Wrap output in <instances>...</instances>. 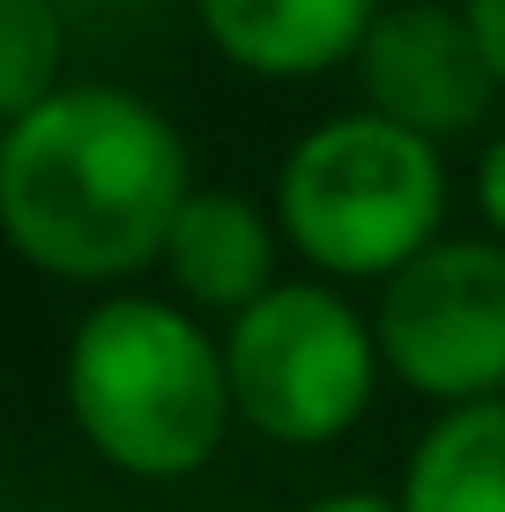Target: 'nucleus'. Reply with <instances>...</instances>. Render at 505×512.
I'll return each instance as SVG.
<instances>
[{
	"mask_svg": "<svg viewBox=\"0 0 505 512\" xmlns=\"http://www.w3.org/2000/svg\"><path fill=\"white\" fill-rule=\"evenodd\" d=\"M461 15H468V30H476L483 60H491V75L505 90V0H461Z\"/></svg>",
	"mask_w": 505,
	"mask_h": 512,
	"instance_id": "f8f14e48",
	"label": "nucleus"
},
{
	"mask_svg": "<svg viewBox=\"0 0 505 512\" xmlns=\"http://www.w3.org/2000/svg\"><path fill=\"white\" fill-rule=\"evenodd\" d=\"M350 67L372 112L402 119L431 141H461L491 127V112L505 104L491 60H483L476 30L454 0H387Z\"/></svg>",
	"mask_w": 505,
	"mask_h": 512,
	"instance_id": "423d86ee",
	"label": "nucleus"
},
{
	"mask_svg": "<svg viewBox=\"0 0 505 512\" xmlns=\"http://www.w3.org/2000/svg\"><path fill=\"white\" fill-rule=\"evenodd\" d=\"M446 201V141L372 104L305 127L275 171L283 245L327 282H387L431 238H446Z\"/></svg>",
	"mask_w": 505,
	"mask_h": 512,
	"instance_id": "7ed1b4c3",
	"label": "nucleus"
},
{
	"mask_svg": "<svg viewBox=\"0 0 505 512\" xmlns=\"http://www.w3.org/2000/svg\"><path fill=\"white\" fill-rule=\"evenodd\" d=\"M387 0H194L201 38L260 82H312L357 60Z\"/></svg>",
	"mask_w": 505,
	"mask_h": 512,
	"instance_id": "6e6552de",
	"label": "nucleus"
},
{
	"mask_svg": "<svg viewBox=\"0 0 505 512\" xmlns=\"http://www.w3.org/2000/svg\"><path fill=\"white\" fill-rule=\"evenodd\" d=\"M67 15L60 0H0V127L60 90Z\"/></svg>",
	"mask_w": 505,
	"mask_h": 512,
	"instance_id": "9d476101",
	"label": "nucleus"
},
{
	"mask_svg": "<svg viewBox=\"0 0 505 512\" xmlns=\"http://www.w3.org/2000/svg\"><path fill=\"white\" fill-rule=\"evenodd\" d=\"M379 357L416 401L505 394V238H431L379 282Z\"/></svg>",
	"mask_w": 505,
	"mask_h": 512,
	"instance_id": "39448f33",
	"label": "nucleus"
},
{
	"mask_svg": "<svg viewBox=\"0 0 505 512\" xmlns=\"http://www.w3.org/2000/svg\"><path fill=\"white\" fill-rule=\"evenodd\" d=\"M156 268H164L179 305L238 320L253 297H268L283 282V223H275V208L246 201V193L194 186Z\"/></svg>",
	"mask_w": 505,
	"mask_h": 512,
	"instance_id": "0eeeda50",
	"label": "nucleus"
},
{
	"mask_svg": "<svg viewBox=\"0 0 505 512\" xmlns=\"http://www.w3.org/2000/svg\"><path fill=\"white\" fill-rule=\"evenodd\" d=\"M476 208H483V231L505 238V127L491 134V149L476 164Z\"/></svg>",
	"mask_w": 505,
	"mask_h": 512,
	"instance_id": "9b49d317",
	"label": "nucleus"
},
{
	"mask_svg": "<svg viewBox=\"0 0 505 512\" xmlns=\"http://www.w3.org/2000/svg\"><path fill=\"white\" fill-rule=\"evenodd\" d=\"M60 386L90 453L134 483L201 475L238 423L223 334H208L194 305L149 290H112L82 312Z\"/></svg>",
	"mask_w": 505,
	"mask_h": 512,
	"instance_id": "f03ea898",
	"label": "nucleus"
},
{
	"mask_svg": "<svg viewBox=\"0 0 505 512\" xmlns=\"http://www.w3.org/2000/svg\"><path fill=\"white\" fill-rule=\"evenodd\" d=\"M238 423L268 446H335L372 409L387 357L379 327L342 282L305 275L253 297L223 334Z\"/></svg>",
	"mask_w": 505,
	"mask_h": 512,
	"instance_id": "20e7f679",
	"label": "nucleus"
},
{
	"mask_svg": "<svg viewBox=\"0 0 505 512\" xmlns=\"http://www.w3.org/2000/svg\"><path fill=\"white\" fill-rule=\"evenodd\" d=\"M394 498L402 512H505V394L431 416Z\"/></svg>",
	"mask_w": 505,
	"mask_h": 512,
	"instance_id": "1a4fd4ad",
	"label": "nucleus"
},
{
	"mask_svg": "<svg viewBox=\"0 0 505 512\" xmlns=\"http://www.w3.org/2000/svg\"><path fill=\"white\" fill-rule=\"evenodd\" d=\"M298 512H402V498H387V490H327V498H312Z\"/></svg>",
	"mask_w": 505,
	"mask_h": 512,
	"instance_id": "ddd939ff",
	"label": "nucleus"
},
{
	"mask_svg": "<svg viewBox=\"0 0 505 512\" xmlns=\"http://www.w3.org/2000/svg\"><path fill=\"white\" fill-rule=\"evenodd\" d=\"M186 193V134L112 82H60L0 127V238L52 282L156 268Z\"/></svg>",
	"mask_w": 505,
	"mask_h": 512,
	"instance_id": "f257e3e1",
	"label": "nucleus"
}]
</instances>
